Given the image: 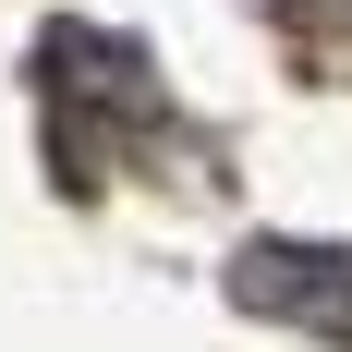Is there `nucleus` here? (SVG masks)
I'll list each match as a JSON object with an SVG mask.
<instances>
[{
	"label": "nucleus",
	"instance_id": "obj_1",
	"mask_svg": "<svg viewBox=\"0 0 352 352\" xmlns=\"http://www.w3.org/2000/svg\"><path fill=\"white\" fill-rule=\"evenodd\" d=\"M231 304H255V316H304V328H352V267H340V255L255 243V255H231Z\"/></svg>",
	"mask_w": 352,
	"mask_h": 352
}]
</instances>
